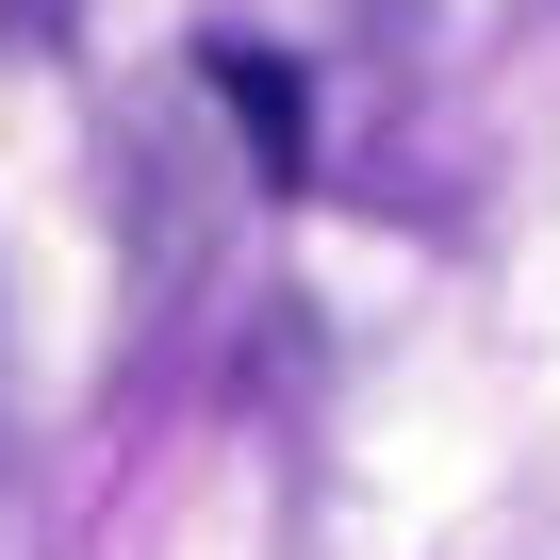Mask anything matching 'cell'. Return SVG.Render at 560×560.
Segmentation results:
<instances>
[{"mask_svg": "<svg viewBox=\"0 0 560 560\" xmlns=\"http://www.w3.org/2000/svg\"><path fill=\"white\" fill-rule=\"evenodd\" d=\"M198 67H214V100L247 116V165H264V182H298V165H314V116H298V67H264L247 34H214Z\"/></svg>", "mask_w": 560, "mask_h": 560, "instance_id": "1", "label": "cell"}]
</instances>
